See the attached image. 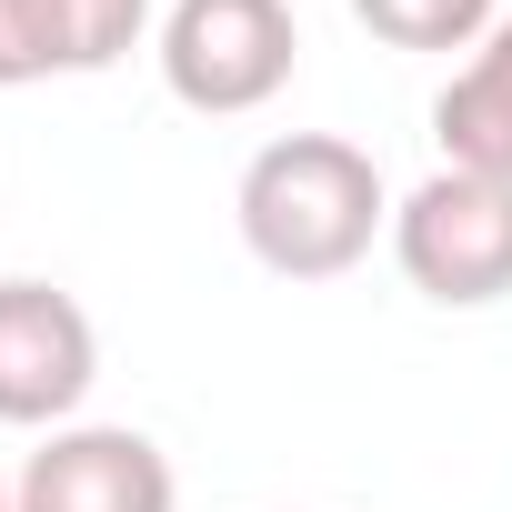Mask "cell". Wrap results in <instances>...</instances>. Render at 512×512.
<instances>
[{"mask_svg": "<svg viewBox=\"0 0 512 512\" xmlns=\"http://www.w3.org/2000/svg\"><path fill=\"white\" fill-rule=\"evenodd\" d=\"M231 221L272 282H342L352 262H372V241H392V191H382V161L362 141L282 131L241 161Z\"/></svg>", "mask_w": 512, "mask_h": 512, "instance_id": "cell-1", "label": "cell"}, {"mask_svg": "<svg viewBox=\"0 0 512 512\" xmlns=\"http://www.w3.org/2000/svg\"><path fill=\"white\" fill-rule=\"evenodd\" d=\"M151 61H161V91L181 111L241 121V111L292 91L302 21H292V0H171L151 31Z\"/></svg>", "mask_w": 512, "mask_h": 512, "instance_id": "cell-2", "label": "cell"}, {"mask_svg": "<svg viewBox=\"0 0 512 512\" xmlns=\"http://www.w3.org/2000/svg\"><path fill=\"white\" fill-rule=\"evenodd\" d=\"M392 262L442 312H492L512 292V181L492 171H432L392 201Z\"/></svg>", "mask_w": 512, "mask_h": 512, "instance_id": "cell-3", "label": "cell"}, {"mask_svg": "<svg viewBox=\"0 0 512 512\" xmlns=\"http://www.w3.org/2000/svg\"><path fill=\"white\" fill-rule=\"evenodd\" d=\"M101 382V332L61 282H0V422L61 432Z\"/></svg>", "mask_w": 512, "mask_h": 512, "instance_id": "cell-4", "label": "cell"}, {"mask_svg": "<svg viewBox=\"0 0 512 512\" xmlns=\"http://www.w3.org/2000/svg\"><path fill=\"white\" fill-rule=\"evenodd\" d=\"M11 512H181V472L131 422H61L11 472Z\"/></svg>", "mask_w": 512, "mask_h": 512, "instance_id": "cell-5", "label": "cell"}, {"mask_svg": "<svg viewBox=\"0 0 512 512\" xmlns=\"http://www.w3.org/2000/svg\"><path fill=\"white\" fill-rule=\"evenodd\" d=\"M151 41V0H0V91L91 81Z\"/></svg>", "mask_w": 512, "mask_h": 512, "instance_id": "cell-6", "label": "cell"}, {"mask_svg": "<svg viewBox=\"0 0 512 512\" xmlns=\"http://www.w3.org/2000/svg\"><path fill=\"white\" fill-rule=\"evenodd\" d=\"M432 141L452 171H492L512 181V11L482 31V51L432 91Z\"/></svg>", "mask_w": 512, "mask_h": 512, "instance_id": "cell-7", "label": "cell"}, {"mask_svg": "<svg viewBox=\"0 0 512 512\" xmlns=\"http://www.w3.org/2000/svg\"><path fill=\"white\" fill-rule=\"evenodd\" d=\"M352 21L382 51H482V31L502 21V0H352Z\"/></svg>", "mask_w": 512, "mask_h": 512, "instance_id": "cell-8", "label": "cell"}, {"mask_svg": "<svg viewBox=\"0 0 512 512\" xmlns=\"http://www.w3.org/2000/svg\"><path fill=\"white\" fill-rule=\"evenodd\" d=\"M0 512H11V472H0Z\"/></svg>", "mask_w": 512, "mask_h": 512, "instance_id": "cell-9", "label": "cell"}]
</instances>
